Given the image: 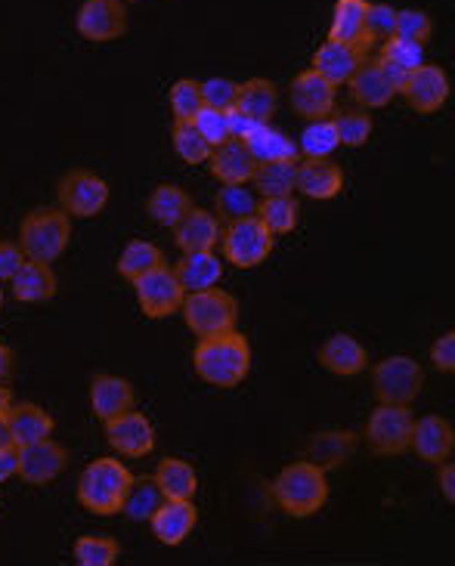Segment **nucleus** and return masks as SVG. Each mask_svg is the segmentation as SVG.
I'll list each match as a JSON object with an SVG mask.
<instances>
[{
	"label": "nucleus",
	"instance_id": "f257e3e1",
	"mask_svg": "<svg viewBox=\"0 0 455 566\" xmlns=\"http://www.w3.org/2000/svg\"><path fill=\"white\" fill-rule=\"evenodd\" d=\"M193 366L205 384L220 387V390H232L251 371V344L236 328L227 335L198 337L196 350H193Z\"/></svg>",
	"mask_w": 455,
	"mask_h": 566
},
{
	"label": "nucleus",
	"instance_id": "f03ea898",
	"mask_svg": "<svg viewBox=\"0 0 455 566\" xmlns=\"http://www.w3.org/2000/svg\"><path fill=\"white\" fill-rule=\"evenodd\" d=\"M273 502L289 517H313L319 514L325 502H329V480H325V471L313 464V461H291L286 464L273 480Z\"/></svg>",
	"mask_w": 455,
	"mask_h": 566
},
{
	"label": "nucleus",
	"instance_id": "7ed1b4c3",
	"mask_svg": "<svg viewBox=\"0 0 455 566\" xmlns=\"http://www.w3.org/2000/svg\"><path fill=\"white\" fill-rule=\"evenodd\" d=\"M131 483H134V474L127 471L124 461L96 459L77 476V502L100 517L122 514V502Z\"/></svg>",
	"mask_w": 455,
	"mask_h": 566
},
{
	"label": "nucleus",
	"instance_id": "20e7f679",
	"mask_svg": "<svg viewBox=\"0 0 455 566\" xmlns=\"http://www.w3.org/2000/svg\"><path fill=\"white\" fill-rule=\"evenodd\" d=\"M72 242V217L62 208H34L19 223V248L29 261H60Z\"/></svg>",
	"mask_w": 455,
	"mask_h": 566
},
{
	"label": "nucleus",
	"instance_id": "39448f33",
	"mask_svg": "<svg viewBox=\"0 0 455 566\" xmlns=\"http://www.w3.org/2000/svg\"><path fill=\"white\" fill-rule=\"evenodd\" d=\"M180 313L186 328L196 337L227 335L239 322V301L229 291L214 285V289L205 291H189L183 297Z\"/></svg>",
	"mask_w": 455,
	"mask_h": 566
},
{
	"label": "nucleus",
	"instance_id": "423d86ee",
	"mask_svg": "<svg viewBox=\"0 0 455 566\" xmlns=\"http://www.w3.org/2000/svg\"><path fill=\"white\" fill-rule=\"evenodd\" d=\"M220 245H224V261L239 266V270H255L263 261H270L276 235L260 223L258 214H251L227 223L220 230Z\"/></svg>",
	"mask_w": 455,
	"mask_h": 566
},
{
	"label": "nucleus",
	"instance_id": "0eeeda50",
	"mask_svg": "<svg viewBox=\"0 0 455 566\" xmlns=\"http://www.w3.org/2000/svg\"><path fill=\"white\" fill-rule=\"evenodd\" d=\"M412 424H415V415H412L410 406L381 402L365 421V446L381 459H396V455L410 452Z\"/></svg>",
	"mask_w": 455,
	"mask_h": 566
},
{
	"label": "nucleus",
	"instance_id": "6e6552de",
	"mask_svg": "<svg viewBox=\"0 0 455 566\" xmlns=\"http://www.w3.org/2000/svg\"><path fill=\"white\" fill-rule=\"evenodd\" d=\"M372 387L379 402H391V406H410L412 399H418L422 387H425V368L418 366V359L412 356H387L379 366L372 368Z\"/></svg>",
	"mask_w": 455,
	"mask_h": 566
},
{
	"label": "nucleus",
	"instance_id": "1a4fd4ad",
	"mask_svg": "<svg viewBox=\"0 0 455 566\" xmlns=\"http://www.w3.org/2000/svg\"><path fill=\"white\" fill-rule=\"evenodd\" d=\"M134 291H137L139 310L146 319H167V316L180 313L183 297H186L180 279L174 276V270L167 263L134 279Z\"/></svg>",
	"mask_w": 455,
	"mask_h": 566
},
{
	"label": "nucleus",
	"instance_id": "9d476101",
	"mask_svg": "<svg viewBox=\"0 0 455 566\" xmlns=\"http://www.w3.org/2000/svg\"><path fill=\"white\" fill-rule=\"evenodd\" d=\"M56 192H60V208L69 217H96L108 205V184L100 174L84 168L62 174Z\"/></svg>",
	"mask_w": 455,
	"mask_h": 566
},
{
	"label": "nucleus",
	"instance_id": "9b49d317",
	"mask_svg": "<svg viewBox=\"0 0 455 566\" xmlns=\"http://www.w3.org/2000/svg\"><path fill=\"white\" fill-rule=\"evenodd\" d=\"M106 443L124 459H146L155 449V428L146 415L127 409L106 421Z\"/></svg>",
	"mask_w": 455,
	"mask_h": 566
},
{
	"label": "nucleus",
	"instance_id": "f8f14e48",
	"mask_svg": "<svg viewBox=\"0 0 455 566\" xmlns=\"http://www.w3.org/2000/svg\"><path fill=\"white\" fill-rule=\"evenodd\" d=\"M81 38L93 44H108L118 41L127 31V7L122 0H84L75 19Z\"/></svg>",
	"mask_w": 455,
	"mask_h": 566
},
{
	"label": "nucleus",
	"instance_id": "ddd939ff",
	"mask_svg": "<svg viewBox=\"0 0 455 566\" xmlns=\"http://www.w3.org/2000/svg\"><path fill=\"white\" fill-rule=\"evenodd\" d=\"M69 468V449L56 443L53 437L19 449V474L29 486H46Z\"/></svg>",
	"mask_w": 455,
	"mask_h": 566
},
{
	"label": "nucleus",
	"instance_id": "4468645a",
	"mask_svg": "<svg viewBox=\"0 0 455 566\" xmlns=\"http://www.w3.org/2000/svg\"><path fill=\"white\" fill-rule=\"evenodd\" d=\"M400 93L406 96V103H410L418 115H434V112H441L446 106V99H449V75L443 72L441 65H431V62H422L410 77H406V84L400 87Z\"/></svg>",
	"mask_w": 455,
	"mask_h": 566
},
{
	"label": "nucleus",
	"instance_id": "2eb2a0df",
	"mask_svg": "<svg viewBox=\"0 0 455 566\" xmlns=\"http://www.w3.org/2000/svg\"><path fill=\"white\" fill-rule=\"evenodd\" d=\"M334 99H338V87L329 77L319 75L317 69H307L291 81V108L307 122L329 118L334 112Z\"/></svg>",
	"mask_w": 455,
	"mask_h": 566
},
{
	"label": "nucleus",
	"instance_id": "dca6fc26",
	"mask_svg": "<svg viewBox=\"0 0 455 566\" xmlns=\"http://www.w3.org/2000/svg\"><path fill=\"white\" fill-rule=\"evenodd\" d=\"M198 523V507L193 499H165L158 511L149 517L152 536L158 538L162 545L177 548L186 538L193 536Z\"/></svg>",
	"mask_w": 455,
	"mask_h": 566
},
{
	"label": "nucleus",
	"instance_id": "f3484780",
	"mask_svg": "<svg viewBox=\"0 0 455 566\" xmlns=\"http://www.w3.org/2000/svg\"><path fill=\"white\" fill-rule=\"evenodd\" d=\"M410 449L427 464H441L453 455L455 449V430L453 424L441 415H425L412 424V443Z\"/></svg>",
	"mask_w": 455,
	"mask_h": 566
},
{
	"label": "nucleus",
	"instance_id": "a211bd4d",
	"mask_svg": "<svg viewBox=\"0 0 455 566\" xmlns=\"http://www.w3.org/2000/svg\"><path fill=\"white\" fill-rule=\"evenodd\" d=\"M319 366L332 371L338 378H356L369 368V350L348 332L325 337V344L319 347Z\"/></svg>",
	"mask_w": 455,
	"mask_h": 566
},
{
	"label": "nucleus",
	"instance_id": "6ab92c4d",
	"mask_svg": "<svg viewBox=\"0 0 455 566\" xmlns=\"http://www.w3.org/2000/svg\"><path fill=\"white\" fill-rule=\"evenodd\" d=\"M205 165L211 170L214 180H220V184H251L255 168H258L255 155L248 153L245 139L239 137H229L227 143L214 146Z\"/></svg>",
	"mask_w": 455,
	"mask_h": 566
},
{
	"label": "nucleus",
	"instance_id": "aec40b11",
	"mask_svg": "<svg viewBox=\"0 0 455 566\" xmlns=\"http://www.w3.org/2000/svg\"><path fill=\"white\" fill-rule=\"evenodd\" d=\"M369 60V50L363 44H341V41H325L313 53V65L319 75L329 77L334 87H344L353 72Z\"/></svg>",
	"mask_w": 455,
	"mask_h": 566
},
{
	"label": "nucleus",
	"instance_id": "412c9836",
	"mask_svg": "<svg viewBox=\"0 0 455 566\" xmlns=\"http://www.w3.org/2000/svg\"><path fill=\"white\" fill-rule=\"evenodd\" d=\"M294 189L313 201H329L341 196L344 189V170L338 168L329 158H303L298 161V180Z\"/></svg>",
	"mask_w": 455,
	"mask_h": 566
},
{
	"label": "nucleus",
	"instance_id": "4be33fe9",
	"mask_svg": "<svg viewBox=\"0 0 455 566\" xmlns=\"http://www.w3.org/2000/svg\"><path fill=\"white\" fill-rule=\"evenodd\" d=\"M137 406V390L134 384L122 375H93L91 381V409L93 415L106 424L108 418L127 412Z\"/></svg>",
	"mask_w": 455,
	"mask_h": 566
},
{
	"label": "nucleus",
	"instance_id": "5701e85b",
	"mask_svg": "<svg viewBox=\"0 0 455 566\" xmlns=\"http://www.w3.org/2000/svg\"><path fill=\"white\" fill-rule=\"evenodd\" d=\"M220 220L214 211H205V208H189L186 217H183L180 223L174 227V242L180 248L183 254H189V251H214V248L220 245Z\"/></svg>",
	"mask_w": 455,
	"mask_h": 566
},
{
	"label": "nucleus",
	"instance_id": "b1692460",
	"mask_svg": "<svg viewBox=\"0 0 455 566\" xmlns=\"http://www.w3.org/2000/svg\"><path fill=\"white\" fill-rule=\"evenodd\" d=\"M13 285V297L19 304H46L56 297L60 291V279L53 273V263H41V261H29L19 266V273L10 279Z\"/></svg>",
	"mask_w": 455,
	"mask_h": 566
},
{
	"label": "nucleus",
	"instance_id": "393cba45",
	"mask_svg": "<svg viewBox=\"0 0 455 566\" xmlns=\"http://www.w3.org/2000/svg\"><path fill=\"white\" fill-rule=\"evenodd\" d=\"M350 96L353 103L363 108H384L396 96V87L391 84V77L384 75V69L379 60H365L353 77L348 81Z\"/></svg>",
	"mask_w": 455,
	"mask_h": 566
},
{
	"label": "nucleus",
	"instance_id": "a878e982",
	"mask_svg": "<svg viewBox=\"0 0 455 566\" xmlns=\"http://www.w3.org/2000/svg\"><path fill=\"white\" fill-rule=\"evenodd\" d=\"M356 446H360V440L353 430H319L307 443V461L319 464L322 471H334V468H344L353 459Z\"/></svg>",
	"mask_w": 455,
	"mask_h": 566
},
{
	"label": "nucleus",
	"instance_id": "bb28decb",
	"mask_svg": "<svg viewBox=\"0 0 455 566\" xmlns=\"http://www.w3.org/2000/svg\"><path fill=\"white\" fill-rule=\"evenodd\" d=\"M3 418L10 424V437H13V443L19 449L38 443V440H46L53 433V428H56L53 415L41 409L38 402H13L10 412L3 415Z\"/></svg>",
	"mask_w": 455,
	"mask_h": 566
},
{
	"label": "nucleus",
	"instance_id": "cd10ccee",
	"mask_svg": "<svg viewBox=\"0 0 455 566\" xmlns=\"http://www.w3.org/2000/svg\"><path fill=\"white\" fill-rule=\"evenodd\" d=\"M425 62V46L415 44V41H406V38H387L381 41V53H379V65L384 69V75L391 77V84L400 87L406 84V77Z\"/></svg>",
	"mask_w": 455,
	"mask_h": 566
},
{
	"label": "nucleus",
	"instance_id": "c85d7f7f",
	"mask_svg": "<svg viewBox=\"0 0 455 566\" xmlns=\"http://www.w3.org/2000/svg\"><path fill=\"white\" fill-rule=\"evenodd\" d=\"M174 276L180 279L183 291H205L220 285L224 279V261L214 251H189L183 254V261L174 266Z\"/></svg>",
	"mask_w": 455,
	"mask_h": 566
},
{
	"label": "nucleus",
	"instance_id": "c756f323",
	"mask_svg": "<svg viewBox=\"0 0 455 566\" xmlns=\"http://www.w3.org/2000/svg\"><path fill=\"white\" fill-rule=\"evenodd\" d=\"M245 146L255 155V161H298L301 158L294 139L282 134L279 127H270V122L255 124L245 137Z\"/></svg>",
	"mask_w": 455,
	"mask_h": 566
},
{
	"label": "nucleus",
	"instance_id": "7c9ffc66",
	"mask_svg": "<svg viewBox=\"0 0 455 566\" xmlns=\"http://www.w3.org/2000/svg\"><path fill=\"white\" fill-rule=\"evenodd\" d=\"M189 208H193V199L177 184H158L152 189L149 199H146V214L152 217V223H158L165 230H174Z\"/></svg>",
	"mask_w": 455,
	"mask_h": 566
},
{
	"label": "nucleus",
	"instance_id": "2f4dec72",
	"mask_svg": "<svg viewBox=\"0 0 455 566\" xmlns=\"http://www.w3.org/2000/svg\"><path fill=\"white\" fill-rule=\"evenodd\" d=\"M232 108L242 112L245 118H251V122H270L276 108H279V91H276L273 81H267V77H251V81L239 84V96H236Z\"/></svg>",
	"mask_w": 455,
	"mask_h": 566
},
{
	"label": "nucleus",
	"instance_id": "473e14b6",
	"mask_svg": "<svg viewBox=\"0 0 455 566\" xmlns=\"http://www.w3.org/2000/svg\"><path fill=\"white\" fill-rule=\"evenodd\" d=\"M152 480L158 483V490L165 499H193L198 490L196 468L186 459H165L158 461Z\"/></svg>",
	"mask_w": 455,
	"mask_h": 566
},
{
	"label": "nucleus",
	"instance_id": "72a5a7b5",
	"mask_svg": "<svg viewBox=\"0 0 455 566\" xmlns=\"http://www.w3.org/2000/svg\"><path fill=\"white\" fill-rule=\"evenodd\" d=\"M365 7L369 0H338L332 10V25H329V41L341 44H363V25H365ZM369 50V46H365Z\"/></svg>",
	"mask_w": 455,
	"mask_h": 566
},
{
	"label": "nucleus",
	"instance_id": "f704fd0d",
	"mask_svg": "<svg viewBox=\"0 0 455 566\" xmlns=\"http://www.w3.org/2000/svg\"><path fill=\"white\" fill-rule=\"evenodd\" d=\"M258 217L260 223L273 235H289L294 227L301 223V201L291 196H270V199L258 201Z\"/></svg>",
	"mask_w": 455,
	"mask_h": 566
},
{
	"label": "nucleus",
	"instance_id": "c9c22d12",
	"mask_svg": "<svg viewBox=\"0 0 455 566\" xmlns=\"http://www.w3.org/2000/svg\"><path fill=\"white\" fill-rule=\"evenodd\" d=\"M298 161H258L251 184H255V189L263 199H270V196H291L294 192V180H298Z\"/></svg>",
	"mask_w": 455,
	"mask_h": 566
},
{
	"label": "nucleus",
	"instance_id": "e433bc0d",
	"mask_svg": "<svg viewBox=\"0 0 455 566\" xmlns=\"http://www.w3.org/2000/svg\"><path fill=\"white\" fill-rule=\"evenodd\" d=\"M162 502H165V495L152 476H134V483H131V490L122 502V514L134 523H149V517L158 511Z\"/></svg>",
	"mask_w": 455,
	"mask_h": 566
},
{
	"label": "nucleus",
	"instance_id": "4c0bfd02",
	"mask_svg": "<svg viewBox=\"0 0 455 566\" xmlns=\"http://www.w3.org/2000/svg\"><path fill=\"white\" fill-rule=\"evenodd\" d=\"M214 214L224 223L258 214V196L248 189V184H224L214 199Z\"/></svg>",
	"mask_w": 455,
	"mask_h": 566
},
{
	"label": "nucleus",
	"instance_id": "58836bf2",
	"mask_svg": "<svg viewBox=\"0 0 455 566\" xmlns=\"http://www.w3.org/2000/svg\"><path fill=\"white\" fill-rule=\"evenodd\" d=\"M165 263V251L155 245V242H143V239H134V242H127L122 251V258L115 263V270L122 273L127 282H134L143 273H149L155 266H162Z\"/></svg>",
	"mask_w": 455,
	"mask_h": 566
},
{
	"label": "nucleus",
	"instance_id": "ea45409f",
	"mask_svg": "<svg viewBox=\"0 0 455 566\" xmlns=\"http://www.w3.org/2000/svg\"><path fill=\"white\" fill-rule=\"evenodd\" d=\"M170 143H174V153L180 155V161L193 165V168L205 165L208 155H211V143L198 134V127L193 122H174Z\"/></svg>",
	"mask_w": 455,
	"mask_h": 566
},
{
	"label": "nucleus",
	"instance_id": "a19ab883",
	"mask_svg": "<svg viewBox=\"0 0 455 566\" xmlns=\"http://www.w3.org/2000/svg\"><path fill=\"white\" fill-rule=\"evenodd\" d=\"M338 146L341 143H338L334 118L329 115V118H317V122H310L303 127L298 153H303V158H329Z\"/></svg>",
	"mask_w": 455,
	"mask_h": 566
},
{
	"label": "nucleus",
	"instance_id": "79ce46f5",
	"mask_svg": "<svg viewBox=\"0 0 455 566\" xmlns=\"http://www.w3.org/2000/svg\"><path fill=\"white\" fill-rule=\"evenodd\" d=\"M122 557V545L112 536H81L75 542V560L81 566H112Z\"/></svg>",
	"mask_w": 455,
	"mask_h": 566
},
{
	"label": "nucleus",
	"instance_id": "37998d69",
	"mask_svg": "<svg viewBox=\"0 0 455 566\" xmlns=\"http://www.w3.org/2000/svg\"><path fill=\"white\" fill-rule=\"evenodd\" d=\"M334 130H338V143L348 146V149H360L369 143L375 124H372V115L369 112H341L334 118Z\"/></svg>",
	"mask_w": 455,
	"mask_h": 566
},
{
	"label": "nucleus",
	"instance_id": "c03bdc74",
	"mask_svg": "<svg viewBox=\"0 0 455 566\" xmlns=\"http://www.w3.org/2000/svg\"><path fill=\"white\" fill-rule=\"evenodd\" d=\"M201 106H205L201 103V81L180 77L170 87V115H174V122H193Z\"/></svg>",
	"mask_w": 455,
	"mask_h": 566
},
{
	"label": "nucleus",
	"instance_id": "a18cd8bd",
	"mask_svg": "<svg viewBox=\"0 0 455 566\" xmlns=\"http://www.w3.org/2000/svg\"><path fill=\"white\" fill-rule=\"evenodd\" d=\"M396 34V10L387 3H369L365 7V25H363V41L365 46L387 41Z\"/></svg>",
	"mask_w": 455,
	"mask_h": 566
},
{
	"label": "nucleus",
	"instance_id": "49530a36",
	"mask_svg": "<svg viewBox=\"0 0 455 566\" xmlns=\"http://www.w3.org/2000/svg\"><path fill=\"white\" fill-rule=\"evenodd\" d=\"M434 34V19L425 10H396V38L425 46Z\"/></svg>",
	"mask_w": 455,
	"mask_h": 566
},
{
	"label": "nucleus",
	"instance_id": "de8ad7c7",
	"mask_svg": "<svg viewBox=\"0 0 455 566\" xmlns=\"http://www.w3.org/2000/svg\"><path fill=\"white\" fill-rule=\"evenodd\" d=\"M193 124L198 127V134L211 143L214 146H220V143H227L232 134H229V112H220V108H211V106H201L196 112V118Z\"/></svg>",
	"mask_w": 455,
	"mask_h": 566
},
{
	"label": "nucleus",
	"instance_id": "09e8293b",
	"mask_svg": "<svg viewBox=\"0 0 455 566\" xmlns=\"http://www.w3.org/2000/svg\"><path fill=\"white\" fill-rule=\"evenodd\" d=\"M236 96H239V84L229 81V77H211V81H201V103L220 112H229L236 106Z\"/></svg>",
	"mask_w": 455,
	"mask_h": 566
},
{
	"label": "nucleus",
	"instance_id": "8fccbe9b",
	"mask_svg": "<svg viewBox=\"0 0 455 566\" xmlns=\"http://www.w3.org/2000/svg\"><path fill=\"white\" fill-rule=\"evenodd\" d=\"M431 363L443 375H453L455 371V332H446L434 344H431Z\"/></svg>",
	"mask_w": 455,
	"mask_h": 566
},
{
	"label": "nucleus",
	"instance_id": "3c124183",
	"mask_svg": "<svg viewBox=\"0 0 455 566\" xmlns=\"http://www.w3.org/2000/svg\"><path fill=\"white\" fill-rule=\"evenodd\" d=\"M22 263H25V251L19 248V242H0V285L10 282Z\"/></svg>",
	"mask_w": 455,
	"mask_h": 566
},
{
	"label": "nucleus",
	"instance_id": "603ef678",
	"mask_svg": "<svg viewBox=\"0 0 455 566\" xmlns=\"http://www.w3.org/2000/svg\"><path fill=\"white\" fill-rule=\"evenodd\" d=\"M19 474V446H3L0 449V483L13 480Z\"/></svg>",
	"mask_w": 455,
	"mask_h": 566
},
{
	"label": "nucleus",
	"instance_id": "864d4df0",
	"mask_svg": "<svg viewBox=\"0 0 455 566\" xmlns=\"http://www.w3.org/2000/svg\"><path fill=\"white\" fill-rule=\"evenodd\" d=\"M437 483H441L443 499L455 505V464L449 459L441 461V474H437Z\"/></svg>",
	"mask_w": 455,
	"mask_h": 566
},
{
	"label": "nucleus",
	"instance_id": "5fc2aeb1",
	"mask_svg": "<svg viewBox=\"0 0 455 566\" xmlns=\"http://www.w3.org/2000/svg\"><path fill=\"white\" fill-rule=\"evenodd\" d=\"M13 368H15V353L0 340V384H7L13 378Z\"/></svg>",
	"mask_w": 455,
	"mask_h": 566
},
{
	"label": "nucleus",
	"instance_id": "6e6d98bb",
	"mask_svg": "<svg viewBox=\"0 0 455 566\" xmlns=\"http://www.w3.org/2000/svg\"><path fill=\"white\" fill-rule=\"evenodd\" d=\"M10 406H13V390L7 384H0V418L10 412Z\"/></svg>",
	"mask_w": 455,
	"mask_h": 566
},
{
	"label": "nucleus",
	"instance_id": "4d7b16f0",
	"mask_svg": "<svg viewBox=\"0 0 455 566\" xmlns=\"http://www.w3.org/2000/svg\"><path fill=\"white\" fill-rule=\"evenodd\" d=\"M3 446H15L13 437H10V424H7V418H0V449Z\"/></svg>",
	"mask_w": 455,
	"mask_h": 566
},
{
	"label": "nucleus",
	"instance_id": "13d9d810",
	"mask_svg": "<svg viewBox=\"0 0 455 566\" xmlns=\"http://www.w3.org/2000/svg\"><path fill=\"white\" fill-rule=\"evenodd\" d=\"M0 310H3V289H0Z\"/></svg>",
	"mask_w": 455,
	"mask_h": 566
}]
</instances>
